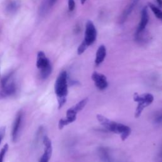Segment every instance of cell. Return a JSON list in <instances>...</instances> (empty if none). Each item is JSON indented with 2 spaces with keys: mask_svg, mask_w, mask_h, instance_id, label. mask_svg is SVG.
<instances>
[{
  "mask_svg": "<svg viewBox=\"0 0 162 162\" xmlns=\"http://www.w3.org/2000/svg\"><path fill=\"white\" fill-rule=\"evenodd\" d=\"M67 73L66 71H62L57 77L55 85V91L57 94L58 102V109L65 104L67 101L68 94V82Z\"/></svg>",
  "mask_w": 162,
  "mask_h": 162,
  "instance_id": "cell-1",
  "label": "cell"
},
{
  "mask_svg": "<svg viewBox=\"0 0 162 162\" xmlns=\"http://www.w3.org/2000/svg\"><path fill=\"white\" fill-rule=\"evenodd\" d=\"M97 119L106 129L116 134H121L125 131L131 130L129 127L122 124L111 121L101 115H98Z\"/></svg>",
  "mask_w": 162,
  "mask_h": 162,
  "instance_id": "cell-2",
  "label": "cell"
},
{
  "mask_svg": "<svg viewBox=\"0 0 162 162\" xmlns=\"http://www.w3.org/2000/svg\"><path fill=\"white\" fill-rule=\"evenodd\" d=\"M133 98L134 101L138 103L136 113H135V117L136 118H139L144 108L151 104L154 100L153 96L149 93H146L139 95V94L136 93H134Z\"/></svg>",
  "mask_w": 162,
  "mask_h": 162,
  "instance_id": "cell-3",
  "label": "cell"
},
{
  "mask_svg": "<svg viewBox=\"0 0 162 162\" xmlns=\"http://www.w3.org/2000/svg\"><path fill=\"white\" fill-rule=\"evenodd\" d=\"M97 36V31L94 23L92 21L88 20L86 24V31H85V37L84 41L88 45V46H91L96 41Z\"/></svg>",
  "mask_w": 162,
  "mask_h": 162,
  "instance_id": "cell-4",
  "label": "cell"
},
{
  "mask_svg": "<svg viewBox=\"0 0 162 162\" xmlns=\"http://www.w3.org/2000/svg\"><path fill=\"white\" fill-rule=\"evenodd\" d=\"M43 144L44 146V151L39 162H49L53 151L52 144L50 139L47 136H44L43 138Z\"/></svg>",
  "mask_w": 162,
  "mask_h": 162,
  "instance_id": "cell-5",
  "label": "cell"
},
{
  "mask_svg": "<svg viewBox=\"0 0 162 162\" xmlns=\"http://www.w3.org/2000/svg\"><path fill=\"white\" fill-rule=\"evenodd\" d=\"M92 79L94 82L96 86L100 90L106 89L109 85L106 76L97 72H94L93 73Z\"/></svg>",
  "mask_w": 162,
  "mask_h": 162,
  "instance_id": "cell-6",
  "label": "cell"
},
{
  "mask_svg": "<svg viewBox=\"0 0 162 162\" xmlns=\"http://www.w3.org/2000/svg\"><path fill=\"white\" fill-rule=\"evenodd\" d=\"M138 2H139V0H131L130 2L127 5V6L125 7L122 13L121 14V16L119 20V23L120 24H122L125 22V20L127 19L128 17L132 13L134 8L136 6Z\"/></svg>",
  "mask_w": 162,
  "mask_h": 162,
  "instance_id": "cell-7",
  "label": "cell"
},
{
  "mask_svg": "<svg viewBox=\"0 0 162 162\" xmlns=\"http://www.w3.org/2000/svg\"><path fill=\"white\" fill-rule=\"evenodd\" d=\"M149 21V15H148V10L147 7H143L141 12V22L139 23L138 29L136 30V34H138L141 33L142 31L146 29V27Z\"/></svg>",
  "mask_w": 162,
  "mask_h": 162,
  "instance_id": "cell-8",
  "label": "cell"
},
{
  "mask_svg": "<svg viewBox=\"0 0 162 162\" xmlns=\"http://www.w3.org/2000/svg\"><path fill=\"white\" fill-rule=\"evenodd\" d=\"M22 114L21 112H20L14 121L13 125V129H12V140L13 142H15L18 137L19 130L22 123Z\"/></svg>",
  "mask_w": 162,
  "mask_h": 162,
  "instance_id": "cell-9",
  "label": "cell"
},
{
  "mask_svg": "<svg viewBox=\"0 0 162 162\" xmlns=\"http://www.w3.org/2000/svg\"><path fill=\"white\" fill-rule=\"evenodd\" d=\"M50 64V62L46 57L43 51H39L38 53L36 66L39 70Z\"/></svg>",
  "mask_w": 162,
  "mask_h": 162,
  "instance_id": "cell-10",
  "label": "cell"
},
{
  "mask_svg": "<svg viewBox=\"0 0 162 162\" xmlns=\"http://www.w3.org/2000/svg\"><path fill=\"white\" fill-rule=\"evenodd\" d=\"M106 55V49L104 45H101L96 52L95 63L96 65H100L104 60Z\"/></svg>",
  "mask_w": 162,
  "mask_h": 162,
  "instance_id": "cell-11",
  "label": "cell"
},
{
  "mask_svg": "<svg viewBox=\"0 0 162 162\" xmlns=\"http://www.w3.org/2000/svg\"><path fill=\"white\" fill-rule=\"evenodd\" d=\"M15 92V86L13 83H11L7 85L5 88H3L0 91V99H4L13 94Z\"/></svg>",
  "mask_w": 162,
  "mask_h": 162,
  "instance_id": "cell-12",
  "label": "cell"
},
{
  "mask_svg": "<svg viewBox=\"0 0 162 162\" xmlns=\"http://www.w3.org/2000/svg\"><path fill=\"white\" fill-rule=\"evenodd\" d=\"M52 72V67L51 63L46 67L40 69V77L43 79H46L47 78L50 74Z\"/></svg>",
  "mask_w": 162,
  "mask_h": 162,
  "instance_id": "cell-13",
  "label": "cell"
},
{
  "mask_svg": "<svg viewBox=\"0 0 162 162\" xmlns=\"http://www.w3.org/2000/svg\"><path fill=\"white\" fill-rule=\"evenodd\" d=\"M148 5L150 9L151 10V11L153 12V13L156 16V17L158 18V19L162 20V10H161L158 7H157L156 6H155L154 4L151 3H149Z\"/></svg>",
  "mask_w": 162,
  "mask_h": 162,
  "instance_id": "cell-14",
  "label": "cell"
},
{
  "mask_svg": "<svg viewBox=\"0 0 162 162\" xmlns=\"http://www.w3.org/2000/svg\"><path fill=\"white\" fill-rule=\"evenodd\" d=\"M88 102V98H85V99H83L82 101H80L79 103H78L75 106H73L72 108L73 109V110L77 113L84 109V108L86 106V105L87 104Z\"/></svg>",
  "mask_w": 162,
  "mask_h": 162,
  "instance_id": "cell-15",
  "label": "cell"
},
{
  "mask_svg": "<svg viewBox=\"0 0 162 162\" xmlns=\"http://www.w3.org/2000/svg\"><path fill=\"white\" fill-rule=\"evenodd\" d=\"M76 115L77 112L73 110V108H70L67 111V117L68 119L70 120L71 123L73 122L76 120Z\"/></svg>",
  "mask_w": 162,
  "mask_h": 162,
  "instance_id": "cell-16",
  "label": "cell"
},
{
  "mask_svg": "<svg viewBox=\"0 0 162 162\" xmlns=\"http://www.w3.org/2000/svg\"><path fill=\"white\" fill-rule=\"evenodd\" d=\"M88 45L86 44V43H85V41L83 40V41L81 43V44H80V46H78V49H77V54L78 55H82V54L86 51V49L88 48Z\"/></svg>",
  "mask_w": 162,
  "mask_h": 162,
  "instance_id": "cell-17",
  "label": "cell"
},
{
  "mask_svg": "<svg viewBox=\"0 0 162 162\" xmlns=\"http://www.w3.org/2000/svg\"><path fill=\"white\" fill-rule=\"evenodd\" d=\"M8 150V144H6L0 151V162H3L4 158Z\"/></svg>",
  "mask_w": 162,
  "mask_h": 162,
  "instance_id": "cell-18",
  "label": "cell"
},
{
  "mask_svg": "<svg viewBox=\"0 0 162 162\" xmlns=\"http://www.w3.org/2000/svg\"><path fill=\"white\" fill-rule=\"evenodd\" d=\"M71 122H70V121L68 119H67V118H65V119H62L60 121H59V123H58V127H59V129L61 130V129H62L65 125H67L68 124H70Z\"/></svg>",
  "mask_w": 162,
  "mask_h": 162,
  "instance_id": "cell-19",
  "label": "cell"
},
{
  "mask_svg": "<svg viewBox=\"0 0 162 162\" xmlns=\"http://www.w3.org/2000/svg\"><path fill=\"white\" fill-rule=\"evenodd\" d=\"M18 7V4L16 2H12L8 7V10L10 11V12H15V10H17Z\"/></svg>",
  "mask_w": 162,
  "mask_h": 162,
  "instance_id": "cell-20",
  "label": "cell"
},
{
  "mask_svg": "<svg viewBox=\"0 0 162 162\" xmlns=\"http://www.w3.org/2000/svg\"><path fill=\"white\" fill-rule=\"evenodd\" d=\"M68 7L70 11H73L75 7V3L74 0H68Z\"/></svg>",
  "mask_w": 162,
  "mask_h": 162,
  "instance_id": "cell-21",
  "label": "cell"
},
{
  "mask_svg": "<svg viewBox=\"0 0 162 162\" xmlns=\"http://www.w3.org/2000/svg\"><path fill=\"white\" fill-rule=\"evenodd\" d=\"M5 132H6V127H3L2 128H0V144H1L3 138L5 136Z\"/></svg>",
  "mask_w": 162,
  "mask_h": 162,
  "instance_id": "cell-22",
  "label": "cell"
},
{
  "mask_svg": "<svg viewBox=\"0 0 162 162\" xmlns=\"http://www.w3.org/2000/svg\"><path fill=\"white\" fill-rule=\"evenodd\" d=\"M57 2V0H48V5L49 7H53Z\"/></svg>",
  "mask_w": 162,
  "mask_h": 162,
  "instance_id": "cell-23",
  "label": "cell"
},
{
  "mask_svg": "<svg viewBox=\"0 0 162 162\" xmlns=\"http://www.w3.org/2000/svg\"><path fill=\"white\" fill-rule=\"evenodd\" d=\"M156 2L158 4V5L160 7H162V0H156Z\"/></svg>",
  "mask_w": 162,
  "mask_h": 162,
  "instance_id": "cell-24",
  "label": "cell"
},
{
  "mask_svg": "<svg viewBox=\"0 0 162 162\" xmlns=\"http://www.w3.org/2000/svg\"><path fill=\"white\" fill-rule=\"evenodd\" d=\"M86 2V0H80V2H81V4L82 5H84Z\"/></svg>",
  "mask_w": 162,
  "mask_h": 162,
  "instance_id": "cell-25",
  "label": "cell"
}]
</instances>
